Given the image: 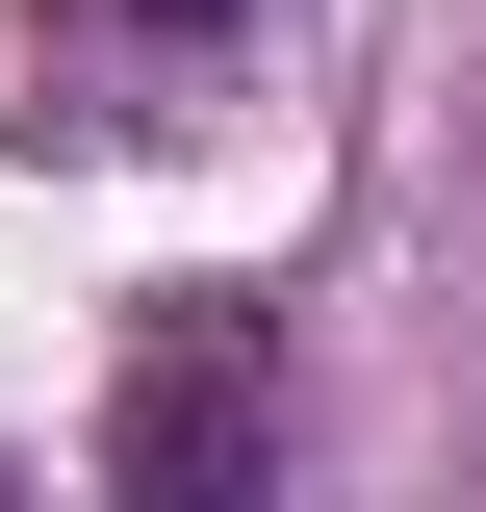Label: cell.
<instances>
[{"label":"cell","mask_w":486,"mask_h":512,"mask_svg":"<svg viewBox=\"0 0 486 512\" xmlns=\"http://www.w3.org/2000/svg\"><path fill=\"white\" fill-rule=\"evenodd\" d=\"M103 461L154 512L180 487H256V461H282V384H256V333H154V359H128V410H103Z\"/></svg>","instance_id":"cell-1"},{"label":"cell","mask_w":486,"mask_h":512,"mask_svg":"<svg viewBox=\"0 0 486 512\" xmlns=\"http://www.w3.org/2000/svg\"><path fill=\"white\" fill-rule=\"evenodd\" d=\"M77 26H154V52H180V26H256V0H77Z\"/></svg>","instance_id":"cell-2"}]
</instances>
